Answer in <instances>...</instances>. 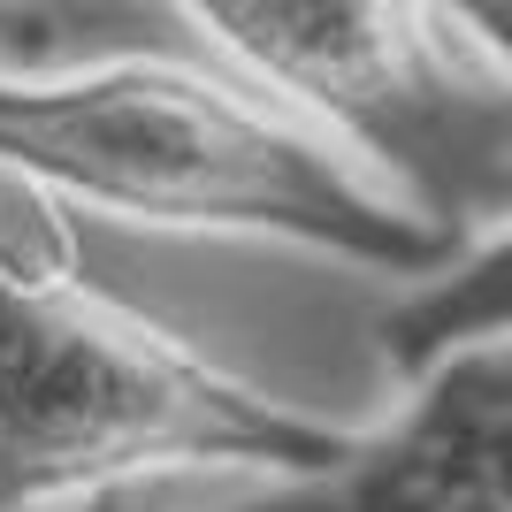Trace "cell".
<instances>
[{
    "label": "cell",
    "mask_w": 512,
    "mask_h": 512,
    "mask_svg": "<svg viewBox=\"0 0 512 512\" xmlns=\"http://www.w3.org/2000/svg\"><path fill=\"white\" fill-rule=\"evenodd\" d=\"M352 428L268 398L100 291L46 230L0 222V512H85L146 474L321 482Z\"/></svg>",
    "instance_id": "cell-2"
},
{
    "label": "cell",
    "mask_w": 512,
    "mask_h": 512,
    "mask_svg": "<svg viewBox=\"0 0 512 512\" xmlns=\"http://www.w3.org/2000/svg\"><path fill=\"white\" fill-rule=\"evenodd\" d=\"M512 337V222L490 237H474L436 283H413L406 299L375 321V344L398 383H413L421 367L467 344H505Z\"/></svg>",
    "instance_id": "cell-5"
},
{
    "label": "cell",
    "mask_w": 512,
    "mask_h": 512,
    "mask_svg": "<svg viewBox=\"0 0 512 512\" xmlns=\"http://www.w3.org/2000/svg\"><path fill=\"white\" fill-rule=\"evenodd\" d=\"M0 176L115 222L268 237L413 283L467 253V237L406 214L245 77L176 54H100L39 77L0 69Z\"/></svg>",
    "instance_id": "cell-1"
},
{
    "label": "cell",
    "mask_w": 512,
    "mask_h": 512,
    "mask_svg": "<svg viewBox=\"0 0 512 512\" xmlns=\"http://www.w3.org/2000/svg\"><path fill=\"white\" fill-rule=\"evenodd\" d=\"M85 512H123V497H100V505H85Z\"/></svg>",
    "instance_id": "cell-7"
},
{
    "label": "cell",
    "mask_w": 512,
    "mask_h": 512,
    "mask_svg": "<svg viewBox=\"0 0 512 512\" xmlns=\"http://www.w3.org/2000/svg\"><path fill=\"white\" fill-rule=\"evenodd\" d=\"M237 512H512V337L444 352L383 428L352 436L337 474Z\"/></svg>",
    "instance_id": "cell-4"
},
{
    "label": "cell",
    "mask_w": 512,
    "mask_h": 512,
    "mask_svg": "<svg viewBox=\"0 0 512 512\" xmlns=\"http://www.w3.org/2000/svg\"><path fill=\"white\" fill-rule=\"evenodd\" d=\"M237 77L337 153L398 184V207L467 237L512 214V85L444 31L436 8L390 0H199L184 8Z\"/></svg>",
    "instance_id": "cell-3"
},
{
    "label": "cell",
    "mask_w": 512,
    "mask_h": 512,
    "mask_svg": "<svg viewBox=\"0 0 512 512\" xmlns=\"http://www.w3.org/2000/svg\"><path fill=\"white\" fill-rule=\"evenodd\" d=\"M436 16H444V31L467 46L474 62L512 85V0H459V8H436Z\"/></svg>",
    "instance_id": "cell-6"
}]
</instances>
